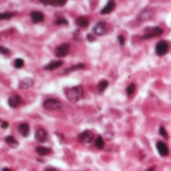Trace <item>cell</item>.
Instances as JSON below:
<instances>
[{
    "label": "cell",
    "mask_w": 171,
    "mask_h": 171,
    "mask_svg": "<svg viewBox=\"0 0 171 171\" xmlns=\"http://www.w3.org/2000/svg\"><path fill=\"white\" fill-rule=\"evenodd\" d=\"M0 54H9V49L6 48V47L0 45Z\"/></svg>",
    "instance_id": "29"
},
{
    "label": "cell",
    "mask_w": 171,
    "mask_h": 171,
    "mask_svg": "<svg viewBox=\"0 0 171 171\" xmlns=\"http://www.w3.org/2000/svg\"><path fill=\"white\" fill-rule=\"evenodd\" d=\"M118 40H119V43H120V45H124L125 44V37L123 36V35H119L118 36Z\"/></svg>",
    "instance_id": "30"
},
{
    "label": "cell",
    "mask_w": 171,
    "mask_h": 171,
    "mask_svg": "<svg viewBox=\"0 0 171 171\" xmlns=\"http://www.w3.org/2000/svg\"><path fill=\"white\" fill-rule=\"evenodd\" d=\"M76 23H77L78 26H80V27H87V26L89 25V20L85 18V17L84 16H80L77 18V20H76Z\"/></svg>",
    "instance_id": "20"
},
{
    "label": "cell",
    "mask_w": 171,
    "mask_h": 171,
    "mask_svg": "<svg viewBox=\"0 0 171 171\" xmlns=\"http://www.w3.org/2000/svg\"><path fill=\"white\" fill-rule=\"evenodd\" d=\"M8 122H3L2 124H1V128H3V129H6V128H8Z\"/></svg>",
    "instance_id": "31"
},
{
    "label": "cell",
    "mask_w": 171,
    "mask_h": 171,
    "mask_svg": "<svg viewBox=\"0 0 171 171\" xmlns=\"http://www.w3.org/2000/svg\"><path fill=\"white\" fill-rule=\"evenodd\" d=\"M21 101H22L21 98L18 95H12L8 99V105L11 108H17L21 104Z\"/></svg>",
    "instance_id": "11"
},
{
    "label": "cell",
    "mask_w": 171,
    "mask_h": 171,
    "mask_svg": "<svg viewBox=\"0 0 171 171\" xmlns=\"http://www.w3.org/2000/svg\"><path fill=\"white\" fill-rule=\"evenodd\" d=\"M68 49H70V44L68 43H62L58 45L56 49V56L58 58H64L68 54Z\"/></svg>",
    "instance_id": "7"
},
{
    "label": "cell",
    "mask_w": 171,
    "mask_h": 171,
    "mask_svg": "<svg viewBox=\"0 0 171 171\" xmlns=\"http://www.w3.org/2000/svg\"><path fill=\"white\" fill-rule=\"evenodd\" d=\"M159 134H160L164 139H168V134H167L166 130H165V128L163 126L159 127Z\"/></svg>",
    "instance_id": "28"
},
{
    "label": "cell",
    "mask_w": 171,
    "mask_h": 171,
    "mask_svg": "<svg viewBox=\"0 0 171 171\" xmlns=\"http://www.w3.org/2000/svg\"><path fill=\"white\" fill-rule=\"evenodd\" d=\"M37 153L40 155V156H45V155H48L51 153V149L48 147H43V146H38V147L35 148Z\"/></svg>",
    "instance_id": "18"
},
{
    "label": "cell",
    "mask_w": 171,
    "mask_h": 171,
    "mask_svg": "<svg viewBox=\"0 0 171 171\" xmlns=\"http://www.w3.org/2000/svg\"><path fill=\"white\" fill-rule=\"evenodd\" d=\"M12 16H14V13L10 12V11H6V12H1V13H0V20L10 19Z\"/></svg>",
    "instance_id": "22"
},
{
    "label": "cell",
    "mask_w": 171,
    "mask_h": 171,
    "mask_svg": "<svg viewBox=\"0 0 171 171\" xmlns=\"http://www.w3.org/2000/svg\"><path fill=\"white\" fill-rule=\"evenodd\" d=\"M147 171H154V167H151V168H149Z\"/></svg>",
    "instance_id": "34"
},
{
    "label": "cell",
    "mask_w": 171,
    "mask_h": 171,
    "mask_svg": "<svg viewBox=\"0 0 171 171\" xmlns=\"http://www.w3.org/2000/svg\"><path fill=\"white\" fill-rule=\"evenodd\" d=\"M62 66V60H56V62H49L47 66H45L44 70L45 71H54V70H56V68H58L60 66Z\"/></svg>",
    "instance_id": "17"
},
{
    "label": "cell",
    "mask_w": 171,
    "mask_h": 171,
    "mask_svg": "<svg viewBox=\"0 0 171 171\" xmlns=\"http://www.w3.org/2000/svg\"><path fill=\"white\" fill-rule=\"evenodd\" d=\"M85 68V64H78L76 66H73L72 68H68V72H73V71H79V70H83Z\"/></svg>",
    "instance_id": "24"
},
{
    "label": "cell",
    "mask_w": 171,
    "mask_h": 171,
    "mask_svg": "<svg viewBox=\"0 0 171 171\" xmlns=\"http://www.w3.org/2000/svg\"><path fill=\"white\" fill-rule=\"evenodd\" d=\"M163 33L162 29L158 26H155V27H151V28H147L145 34H144L142 38L146 39V38H152L154 36H160L161 34Z\"/></svg>",
    "instance_id": "3"
},
{
    "label": "cell",
    "mask_w": 171,
    "mask_h": 171,
    "mask_svg": "<svg viewBox=\"0 0 171 171\" xmlns=\"http://www.w3.org/2000/svg\"><path fill=\"white\" fill-rule=\"evenodd\" d=\"M44 5H51V6H64L66 4V0H41L40 1Z\"/></svg>",
    "instance_id": "12"
},
{
    "label": "cell",
    "mask_w": 171,
    "mask_h": 171,
    "mask_svg": "<svg viewBox=\"0 0 171 171\" xmlns=\"http://www.w3.org/2000/svg\"><path fill=\"white\" fill-rule=\"evenodd\" d=\"M93 32H94L96 35H104L107 32V26L104 22H98V23L95 24V26L93 27Z\"/></svg>",
    "instance_id": "8"
},
{
    "label": "cell",
    "mask_w": 171,
    "mask_h": 171,
    "mask_svg": "<svg viewBox=\"0 0 171 171\" xmlns=\"http://www.w3.org/2000/svg\"><path fill=\"white\" fill-rule=\"evenodd\" d=\"M153 16H154V11L151 8H146L139 13V15L137 16V19L140 20V21H147V20L151 19Z\"/></svg>",
    "instance_id": "5"
},
{
    "label": "cell",
    "mask_w": 171,
    "mask_h": 171,
    "mask_svg": "<svg viewBox=\"0 0 171 171\" xmlns=\"http://www.w3.org/2000/svg\"><path fill=\"white\" fill-rule=\"evenodd\" d=\"M44 171H56V169L54 168V167H47V168L44 169Z\"/></svg>",
    "instance_id": "32"
},
{
    "label": "cell",
    "mask_w": 171,
    "mask_h": 171,
    "mask_svg": "<svg viewBox=\"0 0 171 171\" xmlns=\"http://www.w3.org/2000/svg\"><path fill=\"white\" fill-rule=\"evenodd\" d=\"M56 25H68V20L66 19V18H64V17H60V18H58V19L56 20Z\"/></svg>",
    "instance_id": "26"
},
{
    "label": "cell",
    "mask_w": 171,
    "mask_h": 171,
    "mask_svg": "<svg viewBox=\"0 0 171 171\" xmlns=\"http://www.w3.org/2000/svg\"><path fill=\"white\" fill-rule=\"evenodd\" d=\"M5 142H6V144H8L9 146H10L11 148H16L18 147V142H17V140L15 139L13 136H7L5 137Z\"/></svg>",
    "instance_id": "19"
},
{
    "label": "cell",
    "mask_w": 171,
    "mask_h": 171,
    "mask_svg": "<svg viewBox=\"0 0 171 171\" xmlns=\"http://www.w3.org/2000/svg\"><path fill=\"white\" fill-rule=\"evenodd\" d=\"M18 131H19V133L22 135L23 137H27L28 135H29V125L27 124V123H21V124L18 126Z\"/></svg>",
    "instance_id": "16"
},
{
    "label": "cell",
    "mask_w": 171,
    "mask_h": 171,
    "mask_svg": "<svg viewBox=\"0 0 171 171\" xmlns=\"http://www.w3.org/2000/svg\"><path fill=\"white\" fill-rule=\"evenodd\" d=\"M108 85H109V83H108V81H106V80H102V81L100 82V83L98 84V90L100 93H103L104 91L107 89Z\"/></svg>",
    "instance_id": "21"
},
{
    "label": "cell",
    "mask_w": 171,
    "mask_h": 171,
    "mask_svg": "<svg viewBox=\"0 0 171 171\" xmlns=\"http://www.w3.org/2000/svg\"><path fill=\"white\" fill-rule=\"evenodd\" d=\"M30 17H31L32 21H33L34 23L41 22L43 20V18H44L42 12H40V11H31V12H30Z\"/></svg>",
    "instance_id": "14"
},
{
    "label": "cell",
    "mask_w": 171,
    "mask_h": 171,
    "mask_svg": "<svg viewBox=\"0 0 171 171\" xmlns=\"http://www.w3.org/2000/svg\"><path fill=\"white\" fill-rule=\"evenodd\" d=\"M156 148L158 150L159 154H160L161 156H167L169 153V150H168V147L165 143L163 142H157L156 144Z\"/></svg>",
    "instance_id": "13"
},
{
    "label": "cell",
    "mask_w": 171,
    "mask_h": 171,
    "mask_svg": "<svg viewBox=\"0 0 171 171\" xmlns=\"http://www.w3.org/2000/svg\"><path fill=\"white\" fill-rule=\"evenodd\" d=\"M115 2L114 1H108L106 6L101 10V14H109L115 9Z\"/></svg>",
    "instance_id": "15"
},
{
    "label": "cell",
    "mask_w": 171,
    "mask_h": 171,
    "mask_svg": "<svg viewBox=\"0 0 171 171\" xmlns=\"http://www.w3.org/2000/svg\"><path fill=\"white\" fill-rule=\"evenodd\" d=\"M43 107L47 110H60L62 104L56 99H47L43 102Z\"/></svg>",
    "instance_id": "2"
},
{
    "label": "cell",
    "mask_w": 171,
    "mask_h": 171,
    "mask_svg": "<svg viewBox=\"0 0 171 171\" xmlns=\"http://www.w3.org/2000/svg\"><path fill=\"white\" fill-rule=\"evenodd\" d=\"M2 171H12V170H11V169H9V168H3Z\"/></svg>",
    "instance_id": "33"
},
{
    "label": "cell",
    "mask_w": 171,
    "mask_h": 171,
    "mask_svg": "<svg viewBox=\"0 0 171 171\" xmlns=\"http://www.w3.org/2000/svg\"><path fill=\"white\" fill-rule=\"evenodd\" d=\"M135 90H136V87H135V85H134V84H131V85H129L128 87H127L126 93L129 95V96H130V95L134 94Z\"/></svg>",
    "instance_id": "27"
},
{
    "label": "cell",
    "mask_w": 171,
    "mask_h": 171,
    "mask_svg": "<svg viewBox=\"0 0 171 171\" xmlns=\"http://www.w3.org/2000/svg\"><path fill=\"white\" fill-rule=\"evenodd\" d=\"M104 145H105V142H104V139L102 138V136H99L98 138L95 141V146L99 149H103L104 148Z\"/></svg>",
    "instance_id": "23"
},
{
    "label": "cell",
    "mask_w": 171,
    "mask_h": 171,
    "mask_svg": "<svg viewBox=\"0 0 171 171\" xmlns=\"http://www.w3.org/2000/svg\"><path fill=\"white\" fill-rule=\"evenodd\" d=\"M14 66L16 68H21L22 66H24V62L23 60H21V58H16V60H14Z\"/></svg>",
    "instance_id": "25"
},
{
    "label": "cell",
    "mask_w": 171,
    "mask_h": 171,
    "mask_svg": "<svg viewBox=\"0 0 171 171\" xmlns=\"http://www.w3.org/2000/svg\"><path fill=\"white\" fill-rule=\"evenodd\" d=\"M34 84L33 80L31 78H24L18 84V88L21 89V90H26V89H29L30 87H32Z\"/></svg>",
    "instance_id": "9"
},
{
    "label": "cell",
    "mask_w": 171,
    "mask_h": 171,
    "mask_svg": "<svg viewBox=\"0 0 171 171\" xmlns=\"http://www.w3.org/2000/svg\"><path fill=\"white\" fill-rule=\"evenodd\" d=\"M93 138H94V136H93L92 132L89 130L84 131V132L81 133V134L79 135V137H78L79 141L84 144H90L91 142L93 141Z\"/></svg>",
    "instance_id": "6"
},
{
    "label": "cell",
    "mask_w": 171,
    "mask_h": 171,
    "mask_svg": "<svg viewBox=\"0 0 171 171\" xmlns=\"http://www.w3.org/2000/svg\"><path fill=\"white\" fill-rule=\"evenodd\" d=\"M168 48H169L168 43L164 40H160L159 42H157L156 47H155V51H156V54H158L159 56H162L167 54Z\"/></svg>",
    "instance_id": "4"
},
{
    "label": "cell",
    "mask_w": 171,
    "mask_h": 171,
    "mask_svg": "<svg viewBox=\"0 0 171 171\" xmlns=\"http://www.w3.org/2000/svg\"><path fill=\"white\" fill-rule=\"evenodd\" d=\"M66 95L68 101H71L73 103H77L84 97V89L82 85L68 88L66 90Z\"/></svg>",
    "instance_id": "1"
},
{
    "label": "cell",
    "mask_w": 171,
    "mask_h": 171,
    "mask_svg": "<svg viewBox=\"0 0 171 171\" xmlns=\"http://www.w3.org/2000/svg\"><path fill=\"white\" fill-rule=\"evenodd\" d=\"M35 139H36V141L40 142V143L45 142L47 139V132L42 128L37 129L36 132H35Z\"/></svg>",
    "instance_id": "10"
}]
</instances>
